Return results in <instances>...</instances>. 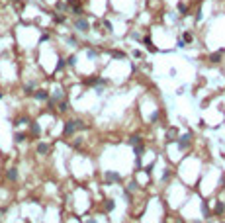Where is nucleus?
<instances>
[{
    "label": "nucleus",
    "mask_w": 225,
    "mask_h": 223,
    "mask_svg": "<svg viewBox=\"0 0 225 223\" xmlns=\"http://www.w3.org/2000/svg\"><path fill=\"white\" fill-rule=\"evenodd\" d=\"M65 61H67V63H69L70 67H75V65H76V57H75V55H70L69 59H65Z\"/></svg>",
    "instance_id": "nucleus-16"
},
{
    "label": "nucleus",
    "mask_w": 225,
    "mask_h": 223,
    "mask_svg": "<svg viewBox=\"0 0 225 223\" xmlns=\"http://www.w3.org/2000/svg\"><path fill=\"white\" fill-rule=\"evenodd\" d=\"M23 139H26V135H23V133H16L14 135V141H16V143H22Z\"/></svg>",
    "instance_id": "nucleus-14"
},
{
    "label": "nucleus",
    "mask_w": 225,
    "mask_h": 223,
    "mask_svg": "<svg viewBox=\"0 0 225 223\" xmlns=\"http://www.w3.org/2000/svg\"><path fill=\"white\" fill-rule=\"evenodd\" d=\"M137 186H139V184H137L135 180H131V182H129V186H127V190H129V192H133V190H137Z\"/></svg>",
    "instance_id": "nucleus-15"
},
{
    "label": "nucleus",
    "mask_w": 225,
    "mask_h": 223,
    "mask_svg": "<svg viewBox=\"0 0 225 223\" xmlns=\"http://www.w3.org/2000/svg\"><path fill=\"white\" fill-rule=\"evenodd\" d=\"M174 137H176V129H169V133H166V143L174 141Z\"/></svg>",
    "instance_id": "nucleus-9"
},
{
    "label": "nucleus",
    "mask_w": 225,
    "mask_h": 223,
    "mask_svg": "<svg viewBox=\"0 0 225 223\" xmlns=\"http://www.w3.org/2000/svg\"><path fill=\"white\" fill-rule=\"evenodd\" d=\"M73 28H75L76 32H80V33H88L90 32V23H88V20H86V18L76 16V18L73 20Z\"/></svg>",
    "instance_id": "nucleus-1"
},
{
    "label": "nucleus",
    "mask_w": 225,
    "mask_h": 223,
    "mask_svg": "<svg viewBox=\"0 0 225 223\" xmlns=\"http://www.w3.org/2000/svg\"><path fill=\"white\" fill-rule=\"evenodd\" d=\"M114 205H116V204H114V200H108V202H106V211H112Z\"/></svg>",
    "instance_id": "nucleus-19"
},
{
    "label": "nucleus",
    "mask_w": 225,
    "mask_h": 223,
    "mask_svg": "<svg viewBox=\"0 0 225 223\" xmlns=\"http://www.w3.org/2000/svg\"><path fill=\"white\" fill-rule=\"evenodd\" d=\"M32 94H33L35 100H39V102H45V100H49V96H51L47 90H35V92H32Z\"/></svg>",
    "instance_id": "nucleus-3"
},
{
    "label": "nucleus",
    "mask_w": 225,
    "mask_h": 223,
    "mask_svg": "<svg viewBox=\"0 0 225 223\" xmlns=\"http://www.w3.org/2000/svg\"><path fill=\"white\" fill-rule=\"evenodd\" d=\"M141 143V137L139 135H133V137H129V145H133V147H135V145H139Z\"/></svg>",
    "instance_id": "nucleus-11"
},
{
    "label": "nucleus",
    "mask_w": 225,
    "mask_h": 223,
    "mask_svg": "<svg viewBox=\"0 0 225 223\" xmlns=\"http://www.w3.org/2000/svg\"><path fill=\"white\" fill-rule=\"evenodd\" d=\"M169 176H170V170H164V172H163V180H166Z\"/></svg>",
    "instance_id": "nucleus-25"
},
{
    "label": "nucleus",
    "mask_w": 225,
    "mask_h": 223,
    "mask_svg": "<svg viewBox=\"0 0 225 223\" xmlns=\"http://www.w3.org/2000/svg\"><path fill=\"white\" fill-rule=\"evenodd\" d=\"M6 176H8V180H18V170H16V168H10L8 172H6Z\"/></svg>",
    "instance_id": "nucleus-6"
},
{
    "label": "nucleus",
    "mask_w": 225,
    "mask_h": 223,
    "mask_svg": "<svg viewBox=\"0 0 225 223\" xmlns=\"http://www.w3.org/2000/svg\"><path fill=\"white\" fill-rule=\"evenodd\" d=\"M84 127H86V125H84L80 120H69V121L65 123V135H67V137H70V135L75 133L76 129H84Z\"/></svg>",
    "instance_id": "nucleus-2"
},
{
    "label": "nucleus",
    "mask_w": 225,
    "mask_h": 223,
    "mask_svg": "<svg viewBox=\"0 0 225 223\" xmlns=\"http://www.w3.org/2000/svg\"><path fill=\"white\" fill-rule=\"evenodd\" d=\"M65 63H67V61H65V59H59V63H57V67H55V70H63V69H65Z\"/></svg>",
    "instance_id": "nucleus-13"
},
{
    "label": "nucleus",
    "mask_w": 225,
    "mask_h": 223,
    "mask_svg": "<svg viewBox=\"0 0 225 223\" xmlns=\"http://www.w3.org/2000/svg\"><path fill=\"white\" fill-rule=\"evenodd\" d=\"M178 12H180V16H186V12H188V6L180 2V4H178Z\"/></svg>",
    "instance_id": "nucleus-12"
},
{
    "label": "nucleus",
    "mask_w": 225,
    "mask_h": 223,
    "mask_svg": "<svg viewBox=\"0 0 225 223\" xmlns=\"http://www.w3.org/2000/svg\"><path fill=\"white\" fill-rule=\"evenodd\" d=\"M67 43H69L70 47H76V45H78V39H76V37H73V35H69V37H67Z\"/></svg>",
    "instance_id": "nucleus-10"
},
{
    "label": "nucleus",
    "mask_w": 225,
    "mask_h": 223,
    "mask_svg": "<svg viewBox=\"0 0 225 223\" xmlns=\"http://www.w3.org/2000/svg\"><path fill=\"white\" fill-rule=\"evenodd\" d=\"M143 41H145V47H147V49H149V51H157V47L153 45V41H151L149 37H145V39H143Z\"/></svg>",
    "instance_id": "nucleus-8"
},
{
    "label": "nucleus",
    "mask_w": 225,
    "mask_h": 223,
    "mask_svg": "<svg viewBox=\"0 0 225 223\" xmlns=\"http://www.w3.org/2000/svg\"><path fill=\"white\" fill-rule=\"evenodd\" d=\"M86 55H88L90 59H96V55H98V53L94 51V49H88V51H86Z\"/></svg>",
    "instance_id": "nucleus-20"
},
{
    "label": "nucleus",
    "mask_w": 225,
    "mask_h": 223,
    "mask_svg": "<svg viewBox=\"0 0 225 223\" xmlns=\"http://www.w3.org/2000/svg\"><path fill=\"white\" fill-rule=\"evenodd\" d=\"M2 96H4V94H2V92H0V100H2Z\"/></svg>",
    "instance_id": "nucleus-26"
},
{
    "label": "nucleus",
    "mask_w": 225,
    "mask_h": 223,
    "mask_svg": "<svg viewBox=\"0 0 225 223\" xmlns=\"http://www.w3.org/2000/svg\"><path fill=\"white\" fill-rule=\"evenodd\" d=\"M112 55L116 59H125V53H122V51H112Z\"/></svg>",
    "instance_id": "nucleus-17"
},
{
    "label": "nucleus",
    "mask_w": 225,
    "mask_h": 223,
    "mask_svg": "<svg viewBox=\"0 0 225 223\" xmlns=\"http://www.w3.org/2000/svg\"><path fill=\"white\" fill-rule=\"evenodd\" d=\"M219 59H221V57L217 55V53H215V55H211V63H219Z\"/></svg>",
    "instance_id": "nucleus-24"
},
{
    "label": "nucleus",
    "mask_w": 225,
    "mask_h": 223,
    "mask_svg": "<svg viewBox=\"0 0 225 223\" xmlns=\"http://www.w3.org/2000/svg\"><path fill=\"white\" fill-rule=\"evenodd\" d=\"M223 209H225V205H223V204H217V208H215L217 213H223Z\"/></svg>",
    "instance_id": "nucleus-23"
},
{
    "label": "nucleus",
    "mask_w": 225,
    "mask_h": 223,
    "mask_svg": "<svg viewBox=\"0 0 225 223\" xmlns=\"http://www.w3.org/2000/svg\"><path fill=\"white\" fill-rule=\"evenodd\" d=\"M37 153H39V155L49 153V145H47V143H39V145H37Z\"/></svg>",
    "instance_id": "nucleus-7"
},
{
    "label": "nucleus",
    "mask_w": 225,
    "mask_h": 223,
    "mask_svg": "<svg viewBox=\"0 0 225 223\" xmlns=\"http://www.w3.org/2000/svg\"><path fill=\"white\" fill-rule=\"evenodd\" d=\"M190 139H192V137H190V135H182V137H178V147L180 149H186L188 145H190Z\"/></svg>",
    "instance_id": "nucleus-4"
},
{
    "label": "nucleus",
    "mask_w": 225,
    "mask_h": 223,
    "mask_svg": "<svg viewBox=\"0 0 225 223\" xmlns=\"http://www.w3.org/2000/svg\"><path fill=\"white\" fill-rule=\"evenodd\" d=\"M59 110H61V112H67V110H69V104H67V102H61V106H59Z\"/></svg>",
    "instance_id": "nucleus-22"
},
{
    "label": "nucleus",
    "mask_w": 225,
    "mask_h": 223,
    "mask_svg": "<svg viewBox=\"0 0 225 223\" xmlns=\"http://www.w3.org/2000/svg\"><path fill=\"white\" fill-rule=\"evenodd\" d=\"M32 131H33L35 135H39V133H41V129H39V125H37V123H33V125H32Z\"/></svg>",
    "instance_id": "nucleus-21"
},
{
    "label": "nucleus",
    "mask_w": 225,
    "mask_h": 223,
    "mask_svg": "<svg viewBox=\"0 0 225 223\" xmlns=\"http://www.w3.org/2000/svg\"><path fill=\"white\" fill-rule=\"evenodd\" d=\"M141 153H143V147H141V143H139V145H135V155H137V158H141Z\"/></svg>",
    "instance_id": "nucleus-18"
},
{
    "label": "nucleus",
    "mask_w": 225,
    "mask_h": 223,
    "mask_svg": "<svg viewBox=\"0 0 225 223\" xmlns=\"http://www.w3.org/2000/svg\"><path fill=\"white\" fill-rule=\"evenodd\" d=\"M106 178H108L110 182H119V178H122V176H119L117 172H112V170H108V172H106Z\"/></svg>",
    "instance_id": "nucleus-5"
}]
</instances>
